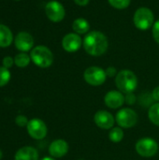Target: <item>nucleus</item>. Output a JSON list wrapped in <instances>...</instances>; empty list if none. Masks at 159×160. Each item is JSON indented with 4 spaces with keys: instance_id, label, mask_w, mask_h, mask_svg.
<instances>
[{
    "instance_id": "f257e3e1",
    "label": "nucleus",
    "mask_w": 159,
    "mask_h": 160,
    "mask_svg": "<svg viewBox=\"0 0 159 160\" xmlns=\"http://www.w3.org/2000/svg\"><path fill=\"white\" fill-rule=\"evenodd\" d=\"M82 46L88 54L92 56H100L107 52L109 41L102 32L91 31L84 37Z\"/></svg>"
},
{
    "instance_id": "20e7f679",
    "label": "nucleus",
    "mask_w": 159,
    "mask_h": 160,
    "mask_svg": "<svg viewBox=\"0 0 159 160\" xmlns=\"http://www.w3.org/2000/svg\"><path fill=\"white\" fill-rule=\"evenodd\" d=\"M133 22L139 30H148L149 28L153 27L155 23V16L153 11L146 7L139 8L134 13Z\"/></svg>"
},
{
    "instance_id": "a211bd4d",
    "label": "nucleus",
    "mask_w": 159,
    "mask_h": 160,
    "mask_svg": "<svg viewBox=\"0 0 159 160\" xmlns=\"http://www.w3.org/2000/svg\"><path fill=\"white\" fill-rule=\"evenodd\" d=\"M148 118L155 126L159 127V102L153 104L148 111Z\"/></svg>"
},
{
    "instance_id": "2eb2a0df",
    "label": "nucleus",
    "mask_w": 159,
    "mask_h": 160,
    "mask_svg": "<svg viewBox=\"0 0 159 160\" xmlns=\"http://www.w3.org/2000/svg\"><path fill=\"white\" fill-rule=\"evenodd\" d=\"M15 160H38V153L37 149L31 146H23L15 154Z\"/></svg>"
},
{
    "instance_id": "a878e982",
    "label": "nucleus",
    "mask_w": 159,
    "mask_h": 160,
    "mask_svg": "<svg viewBox=\"0 0 159 160\" xmlns=\"http://www.w3.org/2000/svg\"><path fill=\"white\" fill-rule=\"evenodd\" d=\"M2 64H3V67H5L6 68H9L14 64V59H12V57L10 56H6L3 58Z\"/></svg>"
},
{
    "instance_id": "39448f33",
    "label": "nucleus",
    "mask_w": 159,
    "mask_h": 160,
    "mask_svg": "<svg viewBox=\"0 0 159 160\" xmlns=\"http://www.w3.org/2000/svg\"><path fill=\"white\" fill-rule=\"evenodd\" d=\"M136 152L142 158H152L158 152V143L152 138H142L135 145Z\"/></svg>"
},
{
    "instance_id": "2f4dec72",
    "label": "nucleus",
    "mask_w": 159,
    "mask_h": 160,
    "mask_svg": "<svg viewBox=\"0 0 159 160\" xmlns=\"http://www.w3.org/2000/svg\"><path fill=\"white\" fill-rule=\"evenodd\" d=\"M15 1H19V0H15Z\"/></svg>"
},
{
    "instance_id": "c756f323",
    "label": "nucleus",
    "mask_w": 159,
    "mask_h": 160,
    "mask_svg": "<svg viewBox=\"0 0 159 160\" xmlns=\"http://www.w3.org/2000/svg\"><path fill=\"white\" fill-rule=\"evenodd\" d=\"M41 160H55V159H53L52 158H48V157H46V158H43Z\"/></svg>"
},
{
    "instance_id": "412c9836",
    "label": "nucleus",
    "mask_w": 159,
    "mask_h": 160,
    "mask_svg": "<svg viewBox=\"0 0 159 160\" xmlns=\"http://www.w3.org/2000/svg\"><path fill=\"white\" fill-rule=\"evenodd\" d=\"M10 80V72L8 68L0 67V87L5 86Z\"/></svg>"
},
{
    "instance_id": "cd10ccee",
    "label": "nucleus",
    "mask_w": 159,
    "mask_h": 160,
    "mask_svg": "<svg viewBox=\"0 0 159 160\" xmlns=\"http://www.w3.org/2000/svg\"><path fill=\"white\" fill-rule=\"evenodd\" d=\"M152 98L155 101L159 102V86L156 87L152 92Z\"/></svg>"
},
{
    "instance_id": "dca6fc26",
    "label": "nucleus",
    "mask_w": 159,
    "mask_h": 160,
    "mask_svg": "<svg viewBox=\"0 0 159 160\" xmlns=\"http://www.w3.org/2000/svg\"><path fill=\"white\" fill-rule=\"evenodd\" d=\"M13 39V35L11 30L4 25L0 24V47L1 48H6L8 47Z\"/></svg>"
},
{
    "instance_id": "0eeeda50",
    "label": "nucleus",
    "mask_w": 159,
    "mask_h": 160,
    "mask_svg": "<svg viewBox=\"0 0 159 160\" xmlns=\"http://www.w3.org/2000/svg\"><path fill=\"white\" fill-rule=\"evenodd\" d=\"M84 81L92 86H99L103 84L107 79L106 71L99 67H89L83 73Z\"/></svg>"
},
{
    "instance_id": "f3484780",
    "label": "nucleus",
    "mask_w": 159,
    "mask_h": 160,
    "mask_svg": "<svg viewBox=\"0 0 159 160\" xmlns=\"http://www.w3.org/2000/svg\"><path fill=\"white\" fill-rule=\"evenodd\" d=\"M72 29L76 34L83 35V34H86L89 32L90 23L84 18H78V19L74 20V22L72 23Z\"/></svg>"
},
{
    "instance_id": "f8f14e48",
    "label": "nucleus",
    "mask_w": 159,
    "mask_h": 160,
    "mask_svg": "<svg viewBox=\"0 0 159 160\" xmlns=\"http://www.w3.org/2000/svg\"><path fill=\"white\" fill-rule=\"evenodd\" d=\"M104 103L111 109H118L125 103V95L122 92L116 90L109 91L104 97Z\"/></svg>"
},
{
    "instance_id": "9d476101",
    "label": "nucleus",
    "mask_w": 159,
    "mask_h": 160,
    "mask_svg": "<svg viewBox=\"0 0 159 160\" xmlns=\"http://www.w3.org/2000/svg\"><path fill=\"white\" fill-rule=\"evenodd\" d=\"M94 122L99 128L108 130L113 128V125L115 124V118L111 112L101 110L95 113Z\"/></svg>"
},
{
    "instance_id": "9b49d317",
    "label": "nucleus",
    "mask_w": 159,
    "mask_h": 160,
    "mask_svg": "<svg viewBox=\"0 0 159 160\" xmlns=\"http://www.w3.org/2000/svg\"><path fill=\"white\" fill-rule=\"evenodd\" d=\"M82 38L76 33H68L62 39V47L67 52H76L82 45Z\"/></svg>"
},
{
    "instance_id": "4468645a",
    "label": "nucleus",
    "mask_w": 159,
    "mask_h": 160,
    "mask_svg": "<svg viewBox=\"0 0 159 160\" xmlns=\"http://www.w3.org/2000/svg\"><path fill=\"white\" fill-rule=\"evenodd\" d=\"M68 143L62 139L53 141L49 147V153L53 158H60L65 157L68 152Z\"/></svg>"
},
{
    "instance_id": "b1692460",
    "label": "nucleus",
    "mask_w": 159,
    "mask_h": 160,
    "mask_svg": "<svg viewBox=\"0 0 159 160\" xmlns=\"http://www.w3.org/2000/svg\"><path fill=\"white\" fill-rule=\"evenodd\" d=\"M152 32H153V37H154L156 42L159 44V20L155 22V23L153 25Z\"/></svg>"
},
{
    "instance_id": "c85d7f7f",
    "label": "nucleus",
    "mask_w": 159,
    "mask_h": 160,
    "mask_svg": "<svg viewBox=\"0 0 159 160\" xmlns=\"http://www.w3.org/2000/svg\"><path fill=\"white\" fill-rule=\"evenodd\" d=\"M75 4L80 6V7H85L89 4L90 0H74Z\"/></svg>"
},
{
    "instance_id": "1a4fd4ad",
    "label": "nucleus",
    "mask_w": 159,
    "mask_h": 160,
    "mask_svg": "<svg viewBox=\"0 0 159 160\" xmlns=\"http://www.w3.org/2000/svg\"><path fill=\"white\" fill-rule=\"evenodd\" d=\"M26 128H27V132H28L29 136L35 140L44 139L48 132L46 124L38 118L31 119L28 122Z\"/></svg>"
},
{
    "instance_id": "4be33fe9",
    "label": "nucleus",
    "mask_w": 159,
    "mask_h": 160,
    "mask_svg": "<svg viewBox=\"0 0 159 160\" xmlns=\"http://www.w3.org/2000/svg\"><path fill=\"white\" fill-rule=\"evenodd\" d=\"M108 2L116 9H125L130 5L131 0H108Z\"/></svg>"
},
{
    "instance_id": "7ed1b4c3",
    "label": "nucleus",
    "mask_w": 159,
    "mask_h": 160,
    "mask_svg": "<svg viewBox=\"0 0 159 160\" xmlns=\"http://www.w3.org/2000/svg\"><path fill=\"white\" fill-rule=\"evenodd\" d=\"M30 57L36 66L42 68H49L53 63V54L52 51L43 45H38L33 48L31 50Z\"/></svg>"
},
{
    "instance_id": "5701e85b",
    "label": "nucleus",
    "mask_w": 159,
    "mask_h": 160,
    "mask_svg": "<svg viewBox=\"0 0 159 160\" xmlns=\"http://www.w3.org/2000/svg\"><path fill=\"white\" fill-rule=\"evenodd\" d=\"M28 119L24 116V115H18L15 118V123L18 127H27L28 125Z\"/></svg>"
},
{
    "instance_id": "6ab92c4d",
    "label": "nucleus",
    "mask_w": 159,
    "mask_h": 160,
    "mask_svg": "<svg viewBox=\"0 0 159 160\" xmlns=\"http://www.w3.org/2000/svg\"><path fill=\"white\" fill-rule=\"evenodd\" d=\"M31 57L25 52H20L14 57V64L19 68H25L29 65Z\"/></svg>"
},
{
    "instance_id": "6e6552de",
    "label": "nucleus",
    "mask_w": 159,
    "mask_h": 160,
    "mask_svg": "<svg viewBox=\"0 0 159 160\" xmlns=\"http://www.w3.org/2000/svg\"><path fill=\"white\" fill-rule=\"evenodd\" d=\"M45 12L48 19L53 22H59L63 21L66 15L64 6L58 1H50L46 4Z\"/></svg>"
},
{
    "instance_id": "423d86ee",
    "label": "nucleus",
    "mask_w": 159,
    "mask_h": 160,
    "mask_svg": "<svg viewBox=\"0 0 159 160\" xmlns=\"http://www.w3.org/2000/svg\"><path fill=\"white\" fill-rule=\"evenodd\" d=\"M115 121L120 128H130L138 123V114L130 108H123L116 113Z\"/></svg>"
},
{
    "instance_id": "aec40b11",
    "label": "nucleus",
    "mask_w": 159,
    "mask_h": 160,
    "mask_svg": "<svg viewBox=\"0 0 159 160\" xmlns=\"http://www.w3.org/2000/svg\"><path fill=\"white\" fill-rule=\"evenodd\" d=\"M124 131L122 128H112L109 133V139L112 142H120L124 139Z\"/></svg>"
},
{
    "instance_id": "7c9ffc66",
    "label": "nucleus",
    "mask_w": 159,
    "mask_h": 160,
    "mask_svg": "<svg viewBox=\"0 0 159 160\" xmlns=\"http://www.w3.org/2000/svg\"><path fill=\"white\" fill-rule=\"evenodd\" d=\"M2 158H3V153H2V151L0 150V160L2 159Z\"/></svg>"
},
{
    "instance_id": "bb28decb",
    "label": "nucleus",
    "mask_w": 159,
    "mask_h": 160,
    "mask_svg": "<svg viewBox=\"0 0 159 160\" xmlns=\"http://www.w3.org/2000/svg\"><path fill=\"white\" fill-rule=\"evenodd\" d=\"M105 71H106L107 77H109V78H112L114 76L116 77V75H117V70L114 67H108Z\"/></svg>"
},
{
    "instance_id": "ddd939ff",
    "label": "nucleus",
    "mask_w": 159,
    "mask_h": 160,
    "mask_svg": "<svg viewBox=\"0 0 159 160\" xmlns=\"http://www.w3.org/2000/svg\"><path fill=\"white\" fill-rule=\"evenodd\" d=\"M16 48L21 52H28L34 46V38L27 32H20L14 40Z\"/></svg>"
},
{
    "instance_id": "393cba45",
    "label": "nucleus",
    "mask_w": 159,
    "mask_h": 160,
    "mask_svg": "<svg viewBox=\"0 0 159 160\" xmlns=\"http://www.w3.org/2000/svg\"><path fill=\"white\" fill-rule=\"evenodd\" d=\"M136 100H137V98H136L134 93L126 94V96H125V103H127L128 105H133V104L136 103Z\"/></svg>"
},
{
    "instance_id": "f03ea898",
    "label": "nucleus",
    "mask_w": 159,
    "mask_h": 160,
    "mask_svg": "<svg viewBox=\"0 0 159 160\" xmlns=\"http://www.w3.org/2000/svg\"><path fill=\"white\" fill-rule=\"evenodd\" d=\"M115 84L123 94L133 93L138 86V78L136 74L129 69L119 71L115 77Z\"/></svg>"
}]
</instances>
